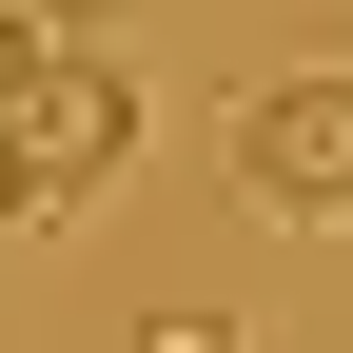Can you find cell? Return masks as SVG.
<instances>
[{
    "mask_svg": "<svg viewBox=\"0 0 353 353\" xmlns=\"http://www.w3.org/2000/svg\"><path fill=\"white\" fill-rule=\"evenodd\" d=\"M118 157H138V79H118L99 39H59V59L20 79V236H79V216L118 196Z\"/></svg>",
    "mask_w": 353,
    "mask_h": 353,
    "instance_id": "cell-1",
    "label": "cell"
},
{
    "mask_svg": "<svg viewBox=\"0 0 353 353\" xmlns=\"http://www.w3.org/2000/svg\"><path fill=\"white\" fill-rule=\"evenodd\" d=\"M138 353H275V334H236V314H157Z\"/></svg>",
    "mask_w": 353,
    "mask_h": 353,
    "instance_id": "cell-3",
    "label": "cell"
},
{
    "mask_svg": "<svg viewBox=\"0 0 353 353\" xmlns=\"http://www.w3.org/2000/svg\"><path fill=\"white\" fill-rule=\"evenodd\" d=\"M236 196L275 216V236H334L353 216V59H294L236 99Z\"/></svg>",
    "mask_w": 353,
    "mask_h": 353,
    "instance_id": "cell-2",
    "label": "cell"
}]
</instances>
